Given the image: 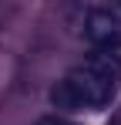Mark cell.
<instances>
[{
    "label": "cell",
    "mask_w": 121,
    "mask_h": 125,
    "mask_svg": "<svg viewBox=\"0 0 121 125\" xmlns=\"http://www.w3.org/2000/svg\"><path fill=\"white\" fill-rule=\"evenodd\" d=\"M108 125H121V118H114V122H108Z\"/></svg>",
    "instance_id": "obj_5"
},
{
    "label": "cell",
    "mask_w": 121,
    "mask_h": 125,
    "mask_svg": "<svg viewBox=\"0 0 121 125\" xmlns=\"http://www.w3.org/2000/svg\"><path fill=\"white\" fill-rule=\"evenodd\" d=\"M67 84L74 88L81 108H104L121 84V61L114 54H94L67 74Z\"/></svg>",
    "instance_id": "obj_1"
},
{
    "label": "cell",
    "mask_w": 121,
    "mask_h": 125,
    "mask_svg": "<svg viewBox=\"0 0 121 125\" xmlns=\"http://www.w3.org/2000/svg\"><path fill=\"white\" fill-rule=\"evenodd\" d=\"M37 125H74V122H67V118H60V115H44Z\"/></svg>",
    "instance_id": "obj_4"
},
{
    "label": "cell",
    "mask_w": 121,
    "mask_h": 125,
    "mask_svg": "<svg viewBox=\"0 0 121 125\" xmlns=\"http://www.w3.org/2000/svg\"><path fill=\"white\" fill-rule=\"evenodd\" d=\"M51 105L54 108H64V112H81V102H78V95H74V88L67 84V78L51 88Z\"/></svg>",
    "instance_id": "obj_3"
},
{
    "label": "cell",
    "mask_w": 121,
    "mask_h": 125,
    "mask_svg": "<svg viewBox=\"0 0 121 125\" xmlns=\"http://www.w3.org/2000/svg\"><path fill=\"white\" fill-rule=\"evenodd\" d=\"M87 41L98 44L101 51H118L121 47V27L108 10H91L87 17Z\"/></svg>",
    "instance_id": "obj_2"
}]
</instances>
